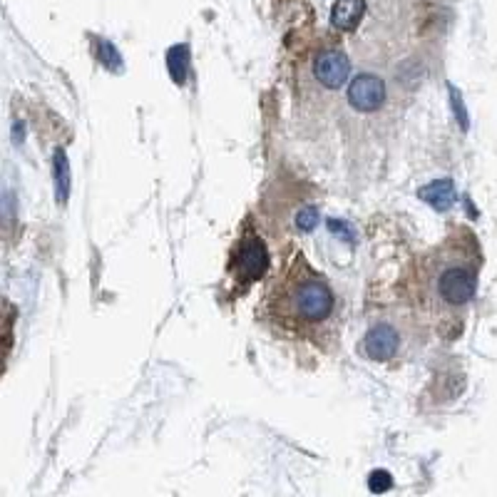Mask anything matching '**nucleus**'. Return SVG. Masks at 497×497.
<instances>
[{"mask_svg": "<svg viewBox=\"0 0 497 497\" xmlns=\"http://www.w3.org/2000/svg\"><path fill=\"white\" fill-rule=\"evenodd\" d=\"M462 239L450 236L425 266V296L435 311H457L472 301L477 291V266L480 246L472 241L465 229Z\"/></svg>", "mask_w": 497, "mask_h": 497, "instance_id": "obj_1", "label": "nucleus"}, {"mask_svg": "<svg viewBox=\"0 0 497 497\" xmlns=\"http://www.w3.org/2000/svg\"><path fill=\"white\" fill-rule=\"evenodd\" d=\"M331 311H333V294L329 284L321 276H316L299 256L294 269L281 281L274 314L281 319V324L304 329V326H316L326 321Z\"/></svg>", "mask_w": 497, "mask_h": 497, "instance_id": "obj_2", "label": "nucleus"}, {"mask_svg": "<svg viewBox=\"0 0 497 497\" xmlns=\"http://www.w3.org/2000/svg\"><path fill=\"white\" fill-rule=\"evenodd\" d=\"M269 269V251H266L264 241L256 236H246L239 244L236 254H234L232 271L241 284H251L259 276H264V271Z\"/></svg>", "mask_w": 497, "mask_h": 497, "instance_id": "obj_3", "label": "nucleus"}, {"mask_svg": "<svg viewBox=\"0 0 497 497\" xmlns=\"http://www.w3.org/2000/svg\"><path fill=\"white\" fill-rule=\"evenodd\" d=\"M314 75L329 90H341L345 85L350 75V60L343 50L338 47H329V50H321L314 60Z\"/></svg>", "mask_w": 497, "mask_h": 497, "instance_id": "obj_4", "label": "nucleus"}, {"mask_svg": "<svg viewBox=\"0 0 497 497\" xmlns=\"http://www.w3.org/2000/svg\"><path fill=\"white\" fill-rule=\"evenodd\" d=\"M348 102L358 112H376L386 102V82L378 75L363 72L348 87Z\"/></svg>", "mask_w": 497, "mask_h": 497, "instance_id": "obj_5", "label": "nucleus"}, {"mask_svg": "<svg viewBox=\"0 0 497 497\" xmlns=\"http://www.w3.org/2000/svg\"><path fill=\"white\" fill-rule=\"evenodd\" d=\"M398 343H401V341H398L396 329L381 324L368 331V336H365V341H363V350H365V355L373 360H388L396 355Z\"/></svg>", "mask_w": 497, "mask_h": 497, "instance_id": "obj_6", "label": "nucleus"}, {"mask_svg": "<svg viewBox=\"0 0 497 497\" xmlns=\"http://www.w3.org/2000/svg\"><path fill=\"white\" fill-rule=\"evenodd\" d=\"M365 16V0H336L331 11V25L341 33H353Z\"/></svg>", "mask_w": 497, "mask_h": 497, "instance_id": "obj_7", "label": "nucleus"}, {"mask_svg": "<svg viewBox=\"0 0 497 497\" xmlns=\"http://www.w3.org/2000/svg\"><path fill=\"white\" fill-rule=\"evenodd\" d=\"M418 197L430 204L433 209H438V212H445V209L455 202V187H452L450 179H440V182L425 184V187L418 192Z\"/></svg>", "mask_w": 497, "mask_h": 497, "instance_id": "obj_8", "label": "nucleus"}, {"mask_svg": "<svg viewBox=\"0 0 497 497\" xmlns=\"http://www.w3.org/2000/svg\"><path fill=\"white\" fill-rule=\"evenodd\" d=\"M55 187H57V202L65 204L67 194H70V169H67L65 152L55 154Z\"/></svg>", "mask_w": 497, "mask_h": 497, "instance_id": "obj_9", "label": "nucleus"}, {"mask_svg": "<svg viewBox=\"0 0 497 497\" xmlns=\"http://www.w3.org/2000/svg\"><path fill=\"white\" fill-rule=\"evenodd\" d=\"M169 70H172V77H174V82H179L182 85L184 82V77H187V70H189V52H187V47H172L169 50Z\"/></svg>", "mask_w": 497, "mask_h": 497, "instance_id": "obj_10", "label": "nucleus"}, {"mask_svg": "<svg viewBox=\"0 0 497 497\" xmlns=\"http://www.w3.org/2000/svg\"><path fill=\"white\" fill-rule=\"evenodd\" d=\"M368 487H370V492L381 495V492H388L393 487V477L388 475L386 470H376L373 475L368 477Z\"/></svg>", "mask_w": 497, "mask_h": 497, "instance_id": "obj_11", "label": "nucleus"}, {"mask_svg": "<svg viewBox=\"0 0 497 497\" xmlns=\"http://www.w3.org/2000/svg\"><path fill=\"white\" fill-rule=\"evenodd\" d=\"M316 224H319V212H316V209H304V212H299V217H296V227H299L301 232H311Z\"/></svg>", "mask_w": 497, "mask_h": 497, "instance_id": "obj_12", "label": "nucleus"}]
</instances>
